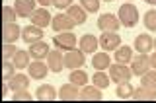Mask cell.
I'll use <instances>...</instances> for the list:
<instances>
[{"label": "cell", "mask_w": 156, "mask_h": 103, "mask_svg": "<svg viewBox=\"0 0 156 103\" xmlns=\"http://www.w3.org/2000/svg\"><path fill=\"white\" fill-rule=\"evenodd\" d=\"M117 18H119L121 26L125 27H135L139 23V10H136L135 4L125 2L119 6V12H117Z\"/></svg>", "instance_id": "obj_1"}, {"label": "cell", "mask_w": 156, "mask_h": 103, "mask_svg": "<svg viewBox=\"0 0 156 103\" xmlns=\"http://www.w3.org/2000/svg\"><path fill=\"white\" fill-rule=\"evenodd\" d=\"M131 76H133V70L131 66L121 64V62H115V64L109 66V78L115 84H121V82H131Z\"/></svg>", "instance_id": "obj_2"}, {"label": "cell", "mask_w": 156, "mask_h": 103, "mask_svg": "<svg viewBox=\"0 0 156 103\" xmlns=\"http://www.w3.org/2000/svg\"><path fill=\"white\" fill-rule=\"evenodd\" d=\"M53 45L57 49H61V51H65V53L72 51V49H76V35L72 31H61L53 37Z\"/></svg>", "instance_id": "obj_3"}, {"label": "cell", "mask_w": 156, "mask_h": 103, "mask_svg": "<svg viewBox=\"0 0 156 103\" xmlns=\"http://www.w3.org/2000/svg\"><path fill=\"white\" fill-rule=\"evenodd\" d=\"M86 64V53H82L80 49H72V51L65 53V68L76 70Z\"/></svg>", "instance_id": "obj_4"}, {"label": "cell", "mask_w": 156, "mask_h": 103, "mask_svg": "<svg viewBox=\"0 0 156 103\" xmlns=\"http://www.w3.org/2000/svg\"><path fill=\"white\" fill-rule=\"evenodd\" d=\"M100 47L107 53L117 51L121 47V35L117 31H104L100 35Z\"/></svg>", "instance_id": "obj_5"}, {"label": "cell", "mask_w": 156, "mask_h": 103, "mask_svg": "<svg viewBox=\"0 0 156 103\" xmlns=\"http://www.w3.org/2000/svg\"><path fill=\"white\" fill-rule=\"evenodd\" d=\"M152 64H150V55H144V53H139L136 57H133V60H131V70H133L135 76H143L144 72H148Z\"/></svg>", "instance_id": "obj_6"}, {"label": "cell", "mask_w": 156, "mask_h": 103, "mask_svg": "<svg viewBox=\"0 0 156 103\" xmlns=\"http://www.w3.org/2000/svg\"><path fill=\"white\" fill-rule=\"evenodd\" d=\"M43 35H45L43 27H37V26H33V23H29V26H26L22 29V39L27 43V45L37 43V41H43Z\"/></svg>", "instance_id": "obj_7"}, {"label": "cell", "mask_w": 156, "mask_h": 103, "mask_svg": "<svg viewBox=\"0 0 156 103\" xmlns=\"http://www.w3.org/2000/svg\"><path fill=\"white\" fill-rule=\"evenodd\" d=\"M78 47H80V51L86 53V55H94V53H98V49H100V39L94 37L92 33H86V35L80 37Z\"/></svg>", "instance_id": "obj_8"}, {"label": "cell", "mask_w": 156, "mask_h": 103, "mask_svg": "<svg viewBox=\"0 0 156 103\" xmlns=\"http://www.w3.org/2000/svg\"><path fill=\"white\" fill-rule=\"evenodd\" d=\"M98 27H100L101 31H117V29L121 27V22L113 14H101V16L98 18Z\"/></svg>", "instance_id": "obj_9"}, {"label": "cell", "mask_w": 156, "mask_h": 103, "mask_svg": "<svg viewBox=\"0 0 156 103\" xmlns=\"http://www.w3.org/2000/svg\"><path fill=\"white\" fill-rule=\"evenodd\" d=\"M47 66L51 72H61L65 68V55H62L61 49H55L47 55Z\"/></svg>", "instance_id": "obj_10"}, {"label": "cell", "mask_w": 156, "mask_h": 103, "mask_svg": "<svg viewBox=\"0 0 156 103\" xmlns=\"http://www.w3.org/2000/svg\"><path fill=\"white\" fill-rule=\"evenodd\" d=\"M51 26L55 31H70L72 27L76 26L74 22H72V18L68 16V14H58V16H53V22H51Z\"/></svg>", "instance_id": "obj_11"}, {"label": "cell", "mask_w": 156, "mask_h": 103, "mask_svg": "<svg viewBox=\"0 0 156 103\" xmlns=\"http://www.w3.org/2000/svg\"><path fill=\"white\" fill-rule=\"evenodd\" d=\"M29 18H31V23H33V26H37V27H47V26H51V22H53V18H51V14H49V10L43 8V6L37 8Z\"/></svg>", "instance_id": "obj_12"}, {"label": "cell", "mask_w": 156, "mask_h": 103, "mask_svg": "<svg viewBox=\"0 0 156 103\" xmlns=\"http://www.w3.org/2000/svg\"><path fill=\"white\" fill-rule=\"evenodd\" d=\"M58 99H62V101H76V99H80V90H78V86H74L72 82L61 86V90H58Z\"/></svg>", "instance_id": "obj_13"}, {"label": "cell", "mask_w": 156, "mask_h": 103, "mask_svg": "<svg viewBox=\"0 0 156 103\" xmlns=\"http://www.w3.org/2000/svg\"><path fill=\"white\" fill-rule=\"evenodd\" d=\"M20 35H22V27H20L16 22L4 23V29H2V41L4 43H16Z\"/></svg>", "instance_id": "obj_14"}, {"label": "cell", "mask_w": 156, "mask_h": 103, "mask_svg": "<svg viewBox=\"0 0 156 103\" xmlns=\"http://www.w3.org/2000/svg\"><path fill=\"white\" fill-rule=\"evenodd\" d=\"M135 49L139 53H144V55H150V51L154 49V39L148 35V33H143V35L135 37Z\"/></svg>", "instance_id": "obj_15"}, {"label": "cell", "mask_w": 156, "mask_h": 103, "mask_svg": "<svg viewBox=\"0 0 156 103\" xmlns=\"http://www.w3.org/2000/svg\"><path fill=\"white\" fill-rule=\"evenodd\" d=\"M35 4H37V0H16L14 8H16V12H18L20 18H29L37 10Z\"/></svg>", "instance_id": "obj_16"}, {"label": "cell", "mask_w": 156, "mask_h": 103, "mask_svg": "<svg viewBox=\"0 0 156 103\" xmlns=\"http://www.w3.org/2000/svg\"><path fill=\"white\" fill-rule=\"evenodd\" d=\"M31 58H35V60H43V58H47V55L51 53V49L45 41H37V43H31V47L27 49Z\"/></svg>", "instance_id": "obj_17"}, {"label": "cell", "mask_w": 156, "mask_h": 103, "mask_svg": "<svg viewBox=\"0 0 156 103\" xmlns=\"http://www.w3.org/2000/svg\"><path fill=\"white\" fill-rule=\"evenodd\" d=\"M27 70H29V76H31L33 80H41V78H45V76H47L49 66L45 64V62L35 60V58H33V62H29Z\"/></svg>", "instance_id": "obj_18"}, {"label": "cell", "mask_w": 156, "mask_h": 103, "mask_svg": "<svg viewBox=\"0 0 156 103\" xmlns=\"http://www.w3.org/2000/svg\"><path fill=\"white\" fill-rule=\"evenodd\" d=\"M57 97H58L57 90L49 84H43L35 90V99H39V101H55Z\"/></svg>", "instance_id": "obj_19"}, {"label": "cell", "mask_w": 156, "mask_h": 103, "mask_svg": "<svg viewBox=\"0 0 156 103\" xmlns=\"http://www.w3.org/2000/svg\"><path fill=\"white\" fill-rule=\"evenodd\" d=\"M101 97H104L101 95V90L98 86H94V84L92 86L86 84L84 88H82V91H80V99L82 101H100Z\"/></svg>", "instance_id": "obj_20"}, {"label": "cell", "mask_w": 156, "mask_h": 103, "mask_svg": "<svg viewBox=\"0 0 156 103\" xmlns=\"http://www.w3.org/2000/svg\"><path fill=\"white\" fill-rule=\"evenodd\" d=\"M111 58H109V53L107 51H101V53H94L92 55V66L96 68V70H105V68H109L111 64Z\"/></svg>", "instance_id": "obj_21"}, {"label": "cell", "mask_w": 156, "mask_h": 103, "mask_svg": "<svg viewBox=\"0 0 156 103\" xmlns=\"http://www.w3.org/2000/svg\"><path fill=\"white\" fill-rule=\"evenodd\" d=\"M29 78H31V76H26V74H14V76L8 80L10 90H12V91L27 90V86H29Z\"/></svg>", "instance_id": "obj_22"}, {"label": "cell", "mask_w": 156, "mask_h": 103, "mask_svg": "<svg viewBox=\"0 0 156 103\" xmlns=\"http://www.w3.org/2000/svg\"><path fill=\"white\" fill-rule=\"evenodd\" d=\"M66 14L72 18V22H74L76 26H82V23L86 22V18H88V16H86L88 12H86V10L80 6V4H72V6L66 10Z\"/></svg>", "instance_id": "obj_23"}, {"label": "cell", "mask_w": 156, "mask_h": 103, "mask_svg": "<svg viewBox=\"0 0 156 103\" xmlns=\"http://www.w3.org/2000/svg\"><path fill=\"white\" fill-rule=\"evenodd\" d=\"M131 99H136V101H154L156 99V90H150V88H144V86H139L135 90V94Z\"/></svg>", "instance_id": "obj_24"}, {"label": "cell", "mask_w": 156, "mask_h": 103, "mask_svg": "<svg viewBox=\"0 0 156 103\" xmlns=\"http://www.w3.org/2000/svg\"><path fill=\"white\" fill-rule=\"evenodd\" d=\"M29 58H31L29 51H18L16 55L10 58V60L14 62V66H16L18 70H23V68H27V66H29Z\"/></svg>", "instance_id": "obj_25"}, {"label": "cell", "mask_w": 156, "mask_h": 103, "mask_svg": "<svg viewBox=\"0 0 156 103\" xmlns=\"http://www.w3.org/2000/svg\"><path fill=\"white\" fill-rule=\"evenodd\" d=\"M115 53V62H121V64H127V62H131L133 60V49L131 47H123L121 45L117 51H113Z\"/></svg>", "instance_id": "obj_26"}, {"label": "cell", "mask_w": 156, "mask_h": 103, "mask_svg": "<svg viewBox=\"0 0 156 103\" xmlns=\"http://www.w3.org/2000/svg\"><path fill=\"white\" fill-rule=\"evenodd\" d=\"M68 80H70L74 86H78V88H84V86L88 84V80H90V78H88V74H86L84 70H82V68H76V70H72V72H70Z\"/></svg>", "instance_id": "obj_27"}, {"label": "cell", "mask_w": 156, "mask_h": 103, "mask_svg": "<svg viewBox=\"0 0 156 103\" xmlns=\"http://www.w3.org/2000/svg\"><path fill=\"white\" fill-rule=\"evenodd\" d=\"M115 94H117L119 99H131L133 94H135V88L131 86V82H121V84H117Z\"/></svg>", "instance_id": "obj_28"}, {"label": "cell", "mask_w": 156, "mask_h": 103, "mask_svg": "<svg viewBox=\"0 0 156 103\" xmlns=\"http://www.w3.org/2000/svg\"><path fill=\"white\" fill-rule=\"evenodd\" d=\"M140 86L150 88V90H156V70L154 68H150L148 72H144V74L140 76Z\"/></svg>", "instance_id": "obj_29"}, {"label": "cell", "mask_w": 156, "mask_h": 103, "mask_svg": "<svg viewBox=\"0 0 156 103\" xmlns=\"http://www.w3.org/2000/svg\"><path fill=\"white\" fill-rule=\"evenodd\" d=\"M94 86H98L100 90H105L107 86H109V82H111V78L107 76V74H104V70H98L96 74H94Z\"/></svg>", "instance_id": "obj_30"}, {"label": "cell", "mask_w": 156, "mask_h": 103, "mask_svg": "<svg viewBox=\"0 0 156 103\" xmlns=\"http://www.w3.org/2000/svg\"><path fill=\"white\" fill-rule=\"evenodd\" d=\"M143 22H144V27L148 29V31H156V10H148V12L144 14Z\"/></svg>", "instance_id": "obj_31"}, {"label": "cell", "mask_w": 156, "mask_h": 103, "mask_svg": "<svg viewBox=\"0 0 156 103\" xmlns=\"http://www.w3.org/2000/svg\"><path fill=\"white\" fill-rule=\"evenodd\" d=\"M16 16H18V12H16V8H14V6H4L2 8V19H4V23H14V22H16Z\"/></svg>", "instance_id": "obj_32"}, {"label": "cell", "mask_w": 156, "mask_h": 103, "mask_svg": "<svg viewBox=\"0 0 156 103\" xmlns=\"http://www.w3.org/2000/svg\"><path fill=\"white\" fill-rule=\"evenodd\" d=\"M14 70H16L14 62L10 60V58H4V64H2V78L4 80H10V78L14 76Z\"/></svg>", "instance_id": "obj_33"}, {"label": "cell", "mask_w": 156, "mask_h": 103, "mask_svg": "<svg viewBox=\"0 0 156 103\" xmlns=\"http://www.w3.org/2000/svg\"><path fill=\"white\" fill-rule=\"evenodd\" d=\"M80 6L86 10V12L94 14L100 10V0H80Z\"/></svg>", "instance_id": "obj_34"}, {"label": "cell", "mask_w": 156, "mask_h": 103, "mask_svg": "<svg viewBox=\"0 0 156 103\" xmlns=\"http://www.w3.org/2000/svg\"><path fill=\"white\" fill-rule=\"evenodd\" d=\"M31 94H29L27 90H20V91H14V95H12V99L14 101H31Z\"/></svg>", "instance_id": "obj_35"}, {"label": "cell", "mask_w": 156, "mask_h": 103, "mask_svg": "<svg viewBox=\"0 0 156 103\" xmlns=\"http://www.w3.org/2000/svg\"><path fill=\"white\" fill-rule=\"evenodd\" d=\"M16 53H18V49L14 47V43H4V47H2V57L4 58H12Z\"/></svg>", "instance_id": "obj_36"}, {"label": "cell", "mask_w": 156, "mask_h": 103, "mask_svg": "<svg viewBox=\"0 0 156 103\" xmlns=\"http://www.w3.org/2000/svg\"><path fill=\"white\" fill-rule=\"evenodd\" d=\"M53 6L58 8L62 12V10H68V8L72 6V0H53Z\"/></svg>", "instance_id": "obj_37"}, {"label": "cell", "mask_w": 156, "mask_h": 103, "mask_svg": "<svg viewBox=\"0 0 156 103\" xmlns=\"http://www.w3.org/2000/svg\"><path fill=\"white\" fill-rule=\"evenodd\" d=\"M37 4H41L43 8H49V6H53V0H37Z\"/></svg>", "instance_id": "obj_38"}, {"label": "cell", "mask_w": 156, "mask_h": 103, "mask_svg": "<svg viewBox=\"0 0 156 103\" xmlns=\"http://www.w3.org/2000/svg\"><path fill=\"white\" fill-rule=\"evenodd\" d=\"M150 64H152V68L156 70V51L152 53V55H150Z\"/></svg>", "instance_id": "obj_39"}, {"label": "cell", "mask_w": 156, "mask_h": 103, "mask_svg": "<svg viewBox=\"0 0 156 103\" xmlns=\"http://www.w3.org/2000/svg\"><path fill=\"white\" fill-rule=\"evenodd\" d=\"M144 2H148V4H156V0H144Z\"/></svg>", "instance_id": "obj_40"}, {"label": "cell", "mask_w": 156, "mask_h": 103, "mask_svg": "<svg viewBox=\"0 0 156 103\" xmlns=\"http://www.w3.org/2000/svg\"><path fill=\"white\" fill-rule=\"evenodd\" d=\"M104 2H113V0H104Z\"/></svg>", "instance_id": "obj_41"}, {"label": "cell", "mask_w": 156, "mask_h": 103, "mask_svg": "<svg viewBox=\"0 0 156 103\" xmlns=\"http://www.w3.org/2000/svg\"><path fill=\"white\" fill-rule=\"evenodd\" d=\"M154 49H156V39H154Z\"/></svg>", "instance_id": "obj_42"}]
</instances>
